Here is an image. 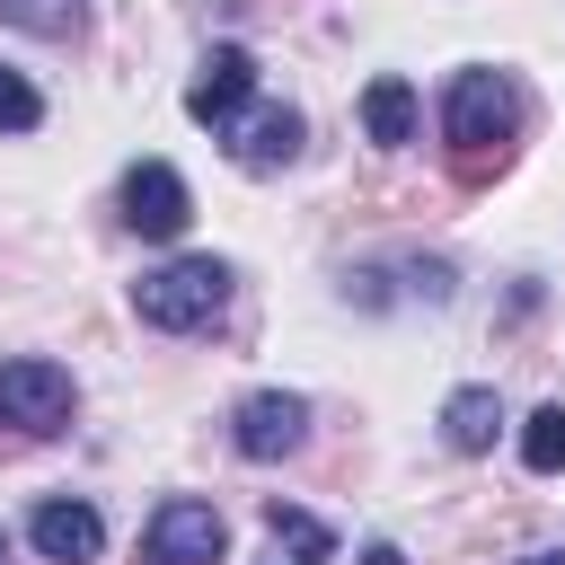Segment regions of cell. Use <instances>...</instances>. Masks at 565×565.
I'll return each mask as SVG.
<instances>
[{
    "label": "cell",
    "mask_w": 565,
    "mask_h": 565,
    "mask_svg": "<svg viewBox=\"0 0 565 565\" xmlns=\"http://www.w3.org/2000/svg\"><path fill=\"white\" fill-rule=\"evenodd\" d=\"M71 406H79V388H71L62 362H35V353L0 362V424L9 433H62Z\"/></svg>",
    "instance_id": "3"
},
{
    "label": "cell",
    "mask_w": 565,
    "mask_h": 565,
    "mask_svg": "<svg viewBox=\"0 0 565 565\" xmlns=\"http://www.w3.org/2000/svg\"><path fill=\"white\" fill-rule=\"evenodd\" d=\"M494 433H503V397H494V388H450V397H441V441H450L459 459L494 450Z\"/></svg>",
    "instance_id": "10"
},
{
    "label": "cell",
    "mask_w": 565,
    "mask_h": 565,
    "mask_svg": "<svg viewBox=\"0 0 565 565\" xmlns=\"http://www.w3.org/2000/svg\"><path fill=\"white\" fill-rule=\"evenodd\" d=\"M362 565H406V556H397L388 539H371V547H362Z\"/></svg>",
    "instance_id": "16"
},
{
    "label": "cell",
    "mask_w": 565,
    "mask_h": 565,
    "mask_svg": "<svg viewBox=\"0 0 565 565\" xmlns=\"http://www.w3.org/2000/svg\"><path fill=\"white\" fill-rule=\"evenodd\" d=\"M124 221H132L141 238H177V230L194 221L185 177H177L168 159H132V168H124Z\"/></svg>",
    "instance_id": "7"
},
{
    "label": "cell",
    "mask_w": 565,
    "mask_h": 565,
    "mask_svg": "<svg viewBox=\"0 0 565 565\" xmlns=\"http://www.w3.org/2000/svg\"><path fill=\"white\" fill-rule=\"evenodd\" d=\"M265 530H274V547H291L300 565H327V556H335V530L309 521V512H291V503H265Z\"/></svg>",
    "instance_id": "12"
},
{
    "label": "cell",
    "mask_w": 565,
    "mask_h": 565,
    "mask_svg": "<svg viewBox=\"0 0 565 565\" xmlns=\"http://www.w3.org/2000/svg\"><path fill=\"white\" fill-rule=\"evenodd\" d=\"M0 18H9V26H26V35H53V44L88 26V9H79V0H0Z\"/></svg>",
    "instance_id": "14"
},
{
    "label": "cell",
    "mask_w": 565,
    "mask_h": 565,
    "mask_svg": "<svg viewBox=\"0 0 565 565\" xmlns=\"http://www.w3.org/2000/svg\"><path fill=\"white\" fill-rule=\"evenodd\" d=\"M221 300H230V265H221V256H168V265H150V274L132 282V309H141V327H159V335L212 327Z\"/></svg>",
    "instance_id": "2"
},
{
    "label": "cell",
    "mask_w": 565,
    "mask_h": 565,
    "mask_svg": "<svg viewBox=\"0 0 565 565\" xmlns=\"http://www.w3.org/2000/svg\"><path fill=\"white\" fill-rule=\"evenodd\" d=\"M230 547V521L203 503V494H168L159 512H150V530H141V556L150 565H212Z\"/></svg>",
    "instance_id": "4"
},
{
    "label": "cell",
    "mask_w": 565,
    "mask_h": 565,
    "mask_svg": "<svg viewBox=\"0 0 565 565\" xmlns=\"http://www.w3.org/2000/svg\"><path fill=\"white\" fill-rule=\"evenodd\" d=\"M247 97H256V53L247 44H212L203 71H194V88H185V115L212 124V132H230L247 115Z\"/></svg>",
    "instance_id": "6"
},
{
    "label": "cell",
    "mask_w": 565,
    "mask_h": 565,
    "mask_svg": "<svg viewBox=\"0 0 565 565\" xmlns=\"http://www.w3.org/2000/svg\"><path fill=\"white\" fill-rule=\"evenodd\" d=\"M230 159L256 168V177H265V168H291V159H300V115H291V106H247V115L230 124Z\"/></svg>",
    "instance_id": "9"
},
{
    "label": "cell",
    "mask_w": 565,
    "mask_h": 565,
    "mask_svg": "<svg viewBox=\"0 0 565 565\" xmlns=\"http://www.w3.org/2000/svg\"><path fill=\"white\" fill-rule=\"evenodd\" d=\"M512 132H521V88L503 71H459L441 97V141H450V177L486 185L512 168Z\"/></svg>",
    "instance_id": "1"
},
{
    "label": "cell",
    "mask_w": 565,
    "mask_h": 565,
    "mask_svg": "<svg viewBox=\"0 0 565 565\" xmlns=\"http://www.w3.org/2000/svg\"><path fill=\"white\" fill-rule=\"evenodd\" d=\"M521 468H530V477H556V468H565V406H539V415L521 424Z\"/></svg>",
    "instance_id": "13"
},
{
    "label": "cell",
    "mask_w": 565,
    "mask_h": 565,
    "mask_svg": "<svg viewBox=\"0 0 565 565\" xmlns=\"http://www.w3.org/2000/svg\"><path fill=\"white\" fill-rule=\"evenodd\" d=\"M521 565H565V547H547V556H521Z\"/></svg>",
    "instance_id": "17"
},
{
    "label": "cell",
    "mask_w": 565,
    "mask_h": 565,
    "mask_svg": "<svg viewBox=\"0 0 565 565\" xmlns=\"http://www.w3.org/2000/svg\"><path fill=\"white\" fill-rule=\"evenodd\" d=\"M26 539L53 556V565H88L97 547H106V521L79 503V494H53V503H35V521H26Z\"/></svg>",
    "instance_id": "8"
},
{
    "label": "cell",
    "mask_w": 565,
    "mask_h": 565,
    "mask_svg": "<svg viewBox=\"0 0 565 565\" xmlns=\"http://www.w3.org/2000/svg\"><path fill=\"white\" fill-rule=\"evenodd\" d=\"M230 441H238V459H291V450L309 441V397H300V388H256V397H238Z\"/></svg>",
    "instance_id": "5"
},
{
    "label": "cell",
    "mask_w": 565,
    "mask_h": 565,
    "mask_svg": "<svg viewBox=\"0 0 565 565\" xmlns=\"http://www.w3.org/2000/svg\"><path fill=\"white\" fill-rule=\"evenodd\" d=\"M35 124H44V97L18 71H0V132H35Z\"/></svg>",
    "instance_id": "15"
},
{
    "label": "cell",
    "mask_w": 565,
    "mask_h": 565,
    "mask_svg": "<svg viewBox=\"0 0 565 565\" xmlns=\"http://www.w3.org/2000/svg\"><path fill=\"white\" fill-rule=\"evenodd\" d=\"M362 124H371L380 150H406V141H415V88H406L397 71H380V79L362 88Z\"/></svg>",
    "instance_id": "11"
}]
</instances>
